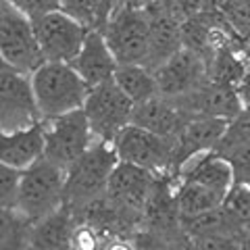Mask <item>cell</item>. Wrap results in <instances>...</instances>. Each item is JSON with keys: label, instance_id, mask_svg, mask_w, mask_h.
Masks as SVG:
<instances>
[{"label": "cell", "instance_id": "ac0fdd59", "mask_svg": "<svg viewBox=\"0 0 250 250\" xmlns=\"http://www.w3.org/2000/svg\"><path fill=\"white\" fill-rule=\"evenodd\" d=\"M71 65L75 71L82 75V80L92 88V85L113 80L115 69L119 62L113 57L103 31L90 29L82 44V50L77 52V57L71 61Z\"/></svg>", "mask_w": 250, "mask_h": 250}, {"label": "cell", "instance_id": "74e56055", "mask_svg": "<svg viewBox=\"0 0 250 250\" xmlns=\"http://www.w3.org/2000/svg\"><path fill=\"white\" fill-rule=\"evenodd\" d=\"M156 0H117V6H134V9H148Z\"/></svg>", "mask_w": 250, "mask_h": 250}, {"label": "cell", "instance_id": "2e32d148", "mask_svg": "<svg viewBox=\"0 0 250 250\" xmlns=\"http://www.w3.org/2000/svg\"><path fill=\"white\" fill-rule=\"evenodd\" d=\"M228 129L225 119H213V117H190L184 129L175 138V154H173V169L171 177H175L179 167L188 159L196 156L200 152L215 150L221 142V138Z\"/></svg>", "mask_w": 250, "mask_h": 250}, {"label": "cell", "instance_id": "f546056e", "mask_svg": "<svg viewBox=\"0 0 250 250\" xmlns=\"http://www.w3.org/2000/svg\"><path fill=\"white\" fill-rule=\"evenodd\" d=\"M244 142H250V104H244L240 108V113L228 121V129H225L221 142H219L215 150L236 146V144H244Z\"/></svg>", "mask_w": 250, "mask_h": 250}, {"label": "cell", "instance_id": "4fadbf2b", "mask_svg": "<svg viewBox=\"0 0 250 250\" xmlns=\"http://www.w3.org/2000/svg\"><path fill=\"white\" fill-rule=\"evenodd\" d=\"M171 103L177 108H182L188 117H213V119H225V121L236 117L240 108L244 106L236 88L210 80H207L196 90L186 94V96L171 100Z\"/></svg>", "mask_w": 250, "mask_h": 250}, {"label": "cell", "instance_id": "d6986e66", "mask_svg": "<svg viewBox=\"0 0 250 250\" xmlns=\"http://www.w3.org/2000/svg\"><path fill=\"white\" fill-rule=\"evenodd\" d=\"M188 119L190 117L182 108H177L171 100L159 96V94L148 100H142V103H136L134 113H131V125H138L142 129L171 140L179 136Z\"/></svg>", "mask_w": 250, "mask_h": 250}, {"label": "cell", "instance_id": "f35d334b", "mask_svg": "<svg viewBox=\"0 0 250 250\" xmlns=\"http://www.w3.org/2000/svg\"><path fill=\"white\" fill-rule=\"evenodd\" d=\"M104 2H106V6H108V9H111V13L117 9V0H104Z\"/></svg>", "mask_w": 250, "mask_h": 250}, {"label": "cell", "instance_id": "ab89813d", "mask_svg": "<svg viewBox=\"0 0 250 250\" xmlns=\"http://www.w3.org/2000/svg\"><path fill=\"white\" fill-rule=\"evenodd\" d=\"M242 250H250V238H246V242L242 244Z\"/></svg>", "mask_w": 250, "mask_h": 250}, {"label": "cell", "instance_id": "d4e9b609", "mask_svg": "<svg viewBox=\"0 0 250 250\" xmlns=\"http://www.w3.org/2000/svg\"><path fill=\"white\" fill-rule=\"evenodd\" d=\"M31 219L19 208H0V250H25Z\"/></svg>", "mask_w": 250, "mask_h": 250}, {"label": "cell", "instance_id": "6da1fadb", "mask_svg": "<svg viewBox=\"0 0 250 250\" xmlns=\"http://www.w3.org/2000/svg\"><path fill=\"white\" fill-rule=\"evenodd\" d=\"M29 77L42 121L83 108L90 85L82 80L71 62L44 61Z\"/></svg>", "mask_w": 250, "mask_h": 250}, {"label": "cell", "instance_id": "7c38bea8", "mask_svg": "<svg viewBox=\"0 0 250 250\" xmlns=\"http://www.w3.org/2000/svg\"><path fill=\"white\" fill-rule=\"evenodd\" d=\"M156 175L146 171L142 167H136L131 163L119 161L113 169L111 179H108V188H106V196L111 198V202L125 210L131 217H138L142 221V213L150 194L152 186H154Z\"/></svg>", "mask_w": 250, "mask_h": 250}, {"label": "cell", "instance_id": "4316f807", "mask_svg": "<svg viewBox=\"0 0 250 250\" xmlns=\"http://www.w3.org/2000/svg\"><path fill=\"white\" fill-rule=\"evenodd\" d=\"M219 13L244 46L250 44V0H219Z\"/></svg>", "mask_w": 250, "mask_h": 250}, {"label": "cell", "instance_id": "52a82bcc", "mask_svg": "<svg viewBox=\"0 0 250 250\" xmlns=\"http://www.w3.org/2000/svg\"><path fill=\"white\" fill-rule=\"evenodd\" d=\"M83 113L94 138L113 142L125 125L131 123L134 103L125 96L113 80H108L88 90Z\"/></svg>", "mask_w": 250, "mask_h": 250}, {"label": "cell", "instance_id": "d6a6232c", "mask_svg": "<svg viewBox=\"0 0 250 250\" xmlns=\"http://www.w3.org/2000/svg\"><path fill=\"white\" fill-rule=\"evenodd\" d=\"M129 240H131L134 250H169L167 240L163 238L161 233L146 229V228H140Z\"/></svg>", "mask_w": 250, "mask_h": 250}, {"label": "cell", "instance_id": "30bf717a", "mask_svg": "<svg viewBox=\"0 0 250 250\" xmlns=\"http://www.w3.org/2000/svg\"><path fill=\"white\" fill-rule=\"evenodd\" d=\"M31 21H34V31L44 61L52 62H71L82 50V44L90 31L61 9L50 11Z\"/></svg>", "mask_w": 250, "mask_h": 250}, {"label": "cell", "instance_id": "e575fe53", "mask_svg": "<svg viewBox=\"0 0 250 250\" xmlns=\"http://www.w3.org/2000/svg\"><path fill=\"white\" fill-rule=\"evenodd\" d=\"M167 244H169V250H196L192 236L184 228L179 229V231H175L173 236H169L167 238Z\"/></svg>", "mask_w": 250, "mask_h": 250}, {"label": "cell", "instance_id": "9c48e42d", "mask_svg": "<svg viewBox=\"0 0 250 250\" xmlns=\"http://www.w3.org/2000/svg\"><path fill=\"white\" fill-rule=\"evenodd\" d=\"M31 77L0 65V131H19L40 123Z\"/></svg>", "mask_w": 250, "mask_h": 250}, {"label": "cell", "instance_id": "5bb4252c", "mask_svg": "<svg viewBox=\"0 0 250 250\" xmlns=\"http://www.w3.org/2000/svg\"><path fill=\"white\" fill-rule=\"evenodd\" d=\"M148 15V59L146 67L154 69L169 61L177 50L184 48L182 23L175 17L165 0H156L146 9Z\"/></svg>", "mask_w": 250, "mask_h": 250}, {"label": "cell", "instance_id": "ba28073f", "mask_svg": "<svg viewBox=\"0 0 250 250\" xmlns=\"http://www.w3.org/2000/svg\"><path fill=\"white\" fill-rule=\"evenodd\" d=\"M94 142L83 108L44 121V159L69 169Z\"/></svg>", "mask_w": 250, "mask_h": 250}, {"label": "cell", "instance_id": "44dd1931", "mask_svg": "<svg viewBox=\"0 0 250 250\" xmlns=\"http://www.w3.org/2000/svg\"><path fill=\"white\" fill-rule=\"evenodd\" d=\"M44 156V121L19 131H0V161L15 169H27Z\"/></svg>", "mask_w": 250, "mask_h": 250}, {"label": "cell", "instance_id": "5b68a950", "mask_svg": "<svg viewBox=\"0 0 250 250\" xmlns=\"http://www.w3.org/2000/svg\"><path fill=\"white\" fill-rule=\"evenodd\" d=\"M119 65H146L148 15L146 9L117 6L100 29Z\"/></svg>", "mask_w": 250, "mask_h": 250}, {"label": "cell", "instance_id": "e0dca14e", "mask_svg": "<svg viewBox=\"0 0 250 250\" xmlns=\"http://www.w3.org/2000/svg\"><path fill=\"white\" fill-rule=\"evenodd\" d=\"M173 179L175 182H196L221 196H228L233 186V171L229 163L217 150H208L188 159Z\"/></svg>", "mask_w": 250, "mask_h": 250}, {"label": "cell", "instance_id": "1f68e13d", "mask_svg": "<svg viewBox=\"0 0 250 250\" xmlns=\"http://www.w3.org/2000/svg\"><path fill=\"white\" fill-rule=\"evenodd\" d=\"M196 250H242L244 240L229 236H192Z\"/></svg>", "mask_w": 250, "mask_h": 250}, {"label": "cell", "instance_id": "9a60e30c", "mask_svg": "<svg viewBox=\"0 0 250 250\" xmlns=\"http://www.w3.org/2000/svg\"><path fill=\"white\" fill-rule=\"evenodd\" d=\"M142 228L161 233L165 240L184 228L175 198V179L169 173L156 175L154 179L142 213Z\"/></svg>", "mask_w": 250, "mask_h": 250}, {"label": "cell", "instance_id": "7a4b0ae2", "mask_svg": "<svg viewBox=\"0 0 250 250\" xmlns=\"http://www.w3.org/2000/svg\"><path fill=\"white\" fill-rule=\"evenodd\" d=\"M119 156L113 142L94 138L92 146L67 169L65 177V205L75 208L92 198L106 194L108 179Z\"/></svg>", "mask_w": 250, "mask_h": 250}, {"label": "cell", "instance_id": "3957f363", "mask_svg": "<svg viewBox=\"0 0 250 250\" xmlns=\"http://www.w3.org/2000/svg\"><path fill=\"white\" fill-rule=\"evenodd\" d=\"M65 177L67 169L42 156L31 167L23 169L17 208L31 221L61 208L65 205Z\"/></svg>", "mask_w": 250, "mask_h": 250}, {"label": "cell", "instance_id": "7402d4cb", "mask_svg": "<svg viewBox=\"0 0 250 250\" xmlns=\"http://www.w3.org/2000/svg\"><path fill=\"white\" fill-rule=\"evenodd\" d=\"M113 82L119 85L121 92L131 103H142L159 94L154 71L146 65H117Z\"/></svg>", "mask_w": 250, "mask_h": 250}, {"label": "cell", "instance_id": "836d02e7", "mask_svg": "<svg viewBox=\"0 0 250 250\" xmlns=\"http://www.w3.org/2000/svg\"><path fill=\"white\" fill-rule=\"evenodd\" d=\"M6 2L13 4L15 9H19L21 13H25L29 19L42 17V15L59 9L57 0H6Z\"/></svg>", "mask_w": 250, "mask_h": 250}, {"label": "cell", "instance_id": "603a6c76", "mask_svg": "<svg viewBox=\"0 0 250 250\" xmlns=\"http://www.w3.org/2000/svg\"><path fill=\"white\" fill-rule=\"evenodd\" d=\"M175 198H177L182 219L205 215L208 210L221 207L225 200V196L208 190L207 186H200L196 182H175Z\"/></svg>", "mask_w": 250, "mask_h": 250}, {"label": "cell", "instance_id": "8d00e7d4", "mask_svg": "<svg viewBox=\"0 0 250 250\" xmlns=\"http://www.w3.org/2000/svg\"><path fill=\"white\" fill-rule=\"evenodd\" d=\"M103 250H134L129 238H121V236H108Z\"/></svg>", "mask_w": 250, "mask_h": 250}, {"label": "cell", "instance_id": "ffe728a7", "mask_svg": "<svg viewBox=\"0 0 250 250\" xmlns=\"http://www.w3.org/2000/svg\"><path fill=\"white\" fill-rule=\"evenodd\" d=\"M75 225L77 221L71 208L62 205L61 208L31 221L25 250H69Z\"/></svg>", "mask_w": 250, "mask_h": 250}, {"label": "cell", "instance_id": "277c9868", "mask_svg": "<svg viewBox=\"0 0 250 250\" xmlns=\"http://www.w3.org/2000/svg\"><path fill=\"white\" fill-rule=\"evenodd\" d=\"M0 57L9 67L27 75L44 62L34 21L6 0H0Z\"/></svg>", "mask_w": 250, "mask_h": 250}, {"label": "cell", "instance_id": "60d3db41", "mask_svg": "<svg viewBox=\"0 0 250 250\" xmlns=\"http://www.w3.org/2000/svg\"><path fill=\"white\" fill-rule=\"evenodd\" d=\"M248 186H250V184H248Z\"/></svg>", "mask_w": 250, "mask_h": 250}, {"label": "cell", "instance_id": "8fae6325", "mask_svg": "<svg viewBox=\"0 0 250 250\" xmlns=\"http://www.w3.org/2000/svg\"><path fill=\"white\" fill-rule=\"evenodd\" d=\"M154 77L159 85V96L177 100L208 80L207 57L184 46L169 61L154 69Z\"/></svg>", "mask_w": 250, "mask_h": 250}, {"label": "cell", "instance_id": "4dcf8cb0", "mask_svg": "<svg viewBox=\"0 0 250 250\" xmlns=\"http://www.w3.org/2000/svg\"><path fill=\"white\" fill-rule=\"evenodd\" d=\"M23 171L0 161V208H17V194Z\"/></svg>", "mask_w": 250, "mask_h": 250}, {"label": "cell", "instance_id": "484cf974", "mask_svg": "<svg viewBox=\"0 0 250 250\" xmlns=\"http://www.w3.org/2000/svg\"><path fill=\"white\" fill-rule=\"evenodd\" d=\"M57 4L62 13L71 15L88 29H103L111 17V9L104 0H57Z\"/></svg>", "mask_w": 250, "mask_h": 250}, {"label": "cell", "instance_id": "83f0119b", "mask_svg": "<svg viewBox=\"0 0 250 250\" xmlns=\"http://www.w3.org/2000/svg\"><path fill=\"white\" fill-rule=\"evenodd\" d=\"M223 208L233 219V223L244 231V236L250 238V186L233 184L223 200Z\"/></svg>", "mask_w": 250, "mask_h": 250}, {"label": "cell", "instance_id": "cb8c5ba5", "mask_svg": "<svg viewBox=\"0 0 250 250\" xmlns=\"http://www.w3.org/2000/svg\"><path fill=\"white\" fill-rule=\"evenodd\" d=\"M246 69V57L231 48H219L207 59V73L210 82L231 85L238 90Z\"/></svg>", "mask_w": 250, "mask_h": 250}, {"label": "cell", "instance_id": "8992f818", "mask_svg": "<svg viewBox=\"0 0 250 250\" xmlns=\"http://www.w3.org/2000/svg\"><path fill=\"white\" fill-rule=\"evenodd\" d=\"M119 161L131 163L136 167H142L154 175L169 173L173 169V154H175V140L163 138L142 129L138 125H125L113 140Z\"/></svg>", "mask_w": 250, "mask_h": 250}, {"label": "cell", "instance_id": "d590c367", "mask_svg": "<svg viewBox=\"0 0 250 250\" xmlns=\"http://www.w3.org/2000/svg\"><path fill=\"white\" fill-rule=\"evenodd\" d=\"M238 94L242 104H250V59H246V69L244 75H242V82L238 85Z\"/></svg>", "mask_w": 250, "mask_h": 250}, {"label": "cell", "instance_id": "f1b7e54d", "mask_svg": "<svg viewBox=\"0 0 250 250\" xmlns=\"http://www.w3.org/2000/svg\"><path fill=\"white\" fill-rule=\"evenodd\" d=\"M217 152L231 165L233 184H250V142L219 148Z\"/></svg>", "mask_w": 250, "mask_h": 250}]
</instances>
